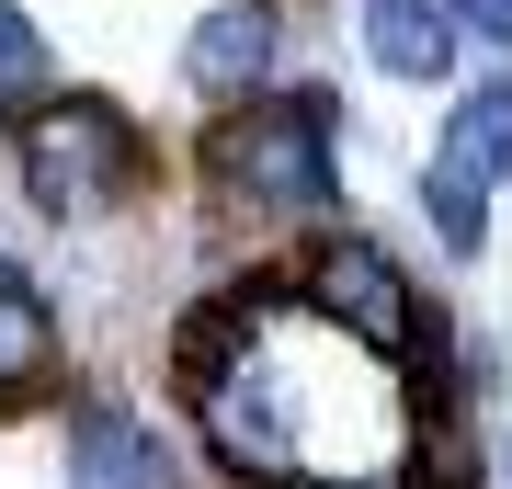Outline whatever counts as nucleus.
<instances>
[{
	"label": "nucleus",
	"instance_id": "f257e3e1",
	"mask_svg": "<svg viewBox=\"0 0 512 489\" xmlns=\"http://www.w3.org/2000/svg\"><path fill=\"white\" fill-rule=\"evenodd\" d=\"M205 182H217L228 205H251V217H330V194H342V160H330V103L319 91H262V103H239L217 137H205Z\"/></svg>",
	"mask_w": 512,
	"mask_h": 489
},
{
	"label": "nucleus",
	"instance_id": "f03ea898",
	"mask_svg": "<svg viewBox=\"0 0 512 489\" xmlns=\"http://www.w3.org/2000/svg\"><path fill=\"white\" fill-rule=\"evenodd\" d=\"M12 171L35 217H103L114 194H137V126L103 91H46L35 114H12Z\"/></svg>",
	"mask_w": 512,
	"mask_h": 489
},
{
	"label": "nucleus",
	"instance_id": "7ed1b4c3",
	"mask_svg": "<svg viewBox=\"0 0 512 489\" xmlns=\"http://www.w3.org/2000/svg\"><path fill=\"white\" fill-rule=\"evenodd\" d=\"M296 296H308V319L319 330H342V342H365V353H399L421 308H410V285H399V262L376 251V239H353V228H330L308 262H296Z\"/></svg>",
	"mask_w": 512,
	"mask_h": 489
},
{
	"label": "nucleus",
	"instance_id": "20e7f679",
	"mask_svg": "<svg viewBox=\"0 0 512 489\" xmlns=\"http://www.w3.org/2000/svg\"><path fill=\"white\" fill-rule=\"evenodd\" d=\"M274 57H285V12L274 0H228V12L194 23L183 80L205 91V103H251V91H274Z\"/></svg>",
	"mask_w": 512,
	"mask_h": 489
},
{
	"label": "nucleus",
	"instance_id": "39448f33",
	"mask_svg": "<svg viewBox=\"0 0 512 489\" xmlns=\"http://www.w3.org/2000/svg\"><path fill=\"white\" fill-rule=\"evenodd\" d=\"M69 489H183V455L126 410H80L69 421Z\"/></svg>",
	"mask_w": 512,
	"mask_h": 489
},
{
	"label": "nucleus",
	"instance_id": "423d86ee",
	"mask_svg": "<svg viewBox=\"0 0 512 489\" xmlns=\"http://www.w3.org/2000/svg\"><path fill=\"white\" fill-rule=\"evenodd\" d=\"M365 46L399 80H444L456 69V12H444V0H365Z\"/></svg>",
	"mask_w": 512,
	"mask_h": 489
},
{
	"label": "nucleus",
	"instance_id": "0eeeda50",
	"mask_svg": "<svg viewBox=\"0 0 512 489\" xmlns=\"http://www.w3.org/2000/svg\"><path fill=\"white\" fill-rule=\"evenodd\" d=\"M444 171L478 182V194L512 171V80H478L467 103H456V126H444Z\"/></svg>",
	"mask_w": 512,
	"mask_h": 489
},
{
	"label": "nucleus",
	"instance_id": "6e6552de",
	"mask_svg": "<svg viewBox=\"0 0 512 489\" xmlns=\"http://www.w3.org/2000/svg\"><path fill=\"white\" fill-rule=\"evenodd\" d=\"M57 376V330L35 308V285H0V410L23 399V387H46Z\"/></svg>",
	"mask_w": 512,
	"mask_h": 489
},
{
	"label": "nucleus",
	"instance_id": "1a4fd4ad",
	"mask_svg": "<svg viewBox=\"0 0 512 489\" xmlns=\"http://www.w3.org/2000/svg\"><path fill=\"white\" fill-rule=\"evenodd\" d=\"M57 91V69H46V35L23 23V0H0V114H35Z\"/></svg>",
	"mask_w": 512,
	"mask_h": 489
},
{
	"label": "nucleus",
	"instance_id": "9d476101",
	"mask_svg": "<svg viewBox=\"0 0 512 489\" xmlns=\"http://www.w3.org/2000/svg\"><path fill=\"white\" fill-rule=\"evenodd\" d=\"M421 217H433V239L444 251H478V239H490V194H478V182H456V171H421Z\"/></svg>",
	"mask_w": 512,
	"mask_h": 489
},
{
	"label": "nucleus",
	"instance_id": "9b49d317",
	"mask_svg": "<svg viewBox=\"0 0 512 489\" xmlns=\"http://www.w3.org/2000/svg\"><path fill=\"white\" fill-rule=\"evenodd\" d=\"M444 12H456V23H478L490 46H512V0H444Z\"/></svg>",
	"mask_w": 512,
	"mask_h": 489
},
{
	"label": "nucleus",
	"instance_id": "f8f14e48",
	"mask_svg": "<svg viewBox=\"0 0 512 489\" xmlns=\"http://www.w3.org/2000/svg\"><path fill=\"white\" fill-rule=\"evenodd\" d=\"M319 489H399V478H319Z\"/></svg>",
	"mask_w": 512,
	"mask_h": 489
},
{
	"label": "nucleus",
	"instance_id": "ddd939ff",
	"mask_svg": "<svg viewBox=\"0 0 512 489\" xmlns=\"http://www.w3.org/2000/svg\"><path fill=\"white\" fill-rule=\"evenodd\" d=\"M501 478H512V455H501Z\"/></svg>",
	"mask_w": 512,
	"mask_h": 489
}]
</instances>
